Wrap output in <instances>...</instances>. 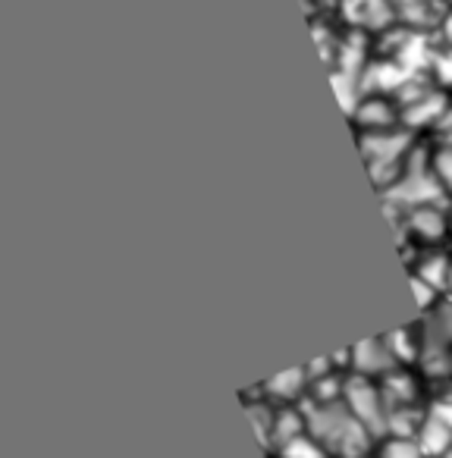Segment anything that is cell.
I'll return each mask as SVG.
<instances>
[{"mask_svg":"<svg viewBox=\"0 0 452 458\" xmlns=\"http://www.w3.org/2000/svg\"><path fill=\"white\" fill-rule=\"evenodd\" d=\"M402 229L418 249H439L443 239L452 236V214L446 204H421L402 210Z\"/></svg>","mask_w":452,"mask_h":458,"instance_id":"obj_4","label":"cell"},{"mask_svg":"<svg viewBox=\"0 0 452 458\" xmlns=\"http://www.w3.org/2000/svg\"><path fill=\"white\" fill-rule=\"evenodd\" d=\"M439 458H452V445H449V449H446V452H443V455H439Z\"/></svg>","mask_w":452,"mask_h":458,"instance_id":"obj_12","label":"cell"},{"mask_svg":"<svg viewBox=\"0 0 452 458\" xmlns=\"http://www.w3.org/2000/svg\"><path fill=\"white\" fill-rule=\"evenodd\" d=\"M311 393V377H308V368H295L286 370V374L274 377L261 386V395L274 405H295L299 399Z\"/></svg>","mask_w":452,"mask_h":458,"instance_id":"obj_6","label":"cell"},{"mask_svg":"<svg viewBox=\"0 0 452 458\" xmlns=\"http://www.w3.org/2000/svg\"><path fill=\"white\" fill-rule=\"evenodd\" d=\"M446 299H452V267H449V280H446Z\"/></svg>","mask_w":452,"mask_h":458,"instance_id":"obj_11","label":"cell"},{"mask_svg":"<svg viewBox=\"0 0 452 458\" xmlns=\"http://www.w3.org/2000/svg\"><path fill=\"white\" fill-rule=\"evenodd\" d=\"M402 361L393 352L387 336H374L358 343L355 349H349V374H362L371 377V380H383L387 374L399 370Z\"/></svg>","mask_w":452,"mask_h":458,"instance_id":"obj_5","label":"cell"},{"mask_svg":"<svg viewBox=\"0 0 452 458\" xmlns=\"http://www.w3.org/2000/svg\"><path fill=\"white\" fill-rule=\"evenodd\" d=\"M399 110L389 104V98H364L358 101L352 123H358V132H383V129H396Z\"/></svg>","mask_w":452,"mask_h":458,"instance_id":"obj_7","label":"cell"},{"mask_svg":"<svg viewBox=\"0 0 452 458\" xmlns=\"http://www.w3.org/2000/svg\"><path fill=\"white\" fill-rule=\"evenodd\" d=\"M343 402L349 405V411L374 433V437L389 427L387 399H383L380 380H371V377H362V374H349L343 383Z\"/></svg>","mask_w":452,"mask_h":458,"instance_id":"obj_3","label":"cell"},{"mask_svg":"<svg viewBox=\"0 0 452 458\" xmlns=\"http://www.w3.org/2000/svg\"><path fill=\"white\" fill-rule=\"evenodd\" d=\"M431 166L433 176H437L439 189H443L446 198H452V141H439L431 151Z\"/></svg>","mask_w":452,"mask_h":458,"instance_id":"obj_9","label":"cell"},{"mask_svg":"<svg viewBox=\"0 0 452 458\" xmlns=\"http://www.w3.org/2000/svg\"><path fill=\"white\" fill-rule=\"evenodd\" d=\"M443 141H452V132H449V135H446V139H443Z\"/></svg>","mask_w":452,"mask_h":458,"instance_id":"obj_13","label":"cell"},{"mask_svg":"<svg viewBox=\"0 0 452 458\" xmlns=\"http://www.w3.org/2000/svg\"><path fill=\"white\" fill-rule=\"evenodd\" d=\"M308 433L320 443L327 458H362L374 433L349 411L343 399L308 402L305 405Z\"/></svg>","mask_w":452,"mask_h":458,"instance_id":"obj_1","label":"cell"},{"mask_svg":"<svg viewBox=\"0 0 452 458\" xmlns=\"http://www.w3.org/2000/svg\"><path fill=\"white\" fill-rule=\"evenodd\" d=\"M358 145H362L364 164L374 173V182L383 191L402 176L405 164L412 160L414 145L412 135L402 129H383V132H358Z\"/></svg>","mask_w":452,"mask_h":458,"instance_id":"obj_2","label":"cell"},{"mask_svg":"<svg viewBox=\"0 0 452 458\" xmlns=\"http://www.w3.org/2000/svg\"><path fill=\"white\" fill-rule=\"evenodd\" d=\"M377 458H424V449L414 437H389L380 445Z\"/></svg>","mask_w":452,"mask_h":458,"instance_id":"obj_10","label":"cell"},{"mask_svg":"<svg viewBox=\"0 0 452 458\" xmlns=\"http://www.w3.org/2000/svg\"><path fill=\"white\" fill-rule=\"evenodd\" d=\"M339 10L358 29H383L393 16L389 0H343Z\"/></svg>","mask_w":452,"mask_h":458,"instance_id":"obj_8","label":"cell"}]
</instances>
